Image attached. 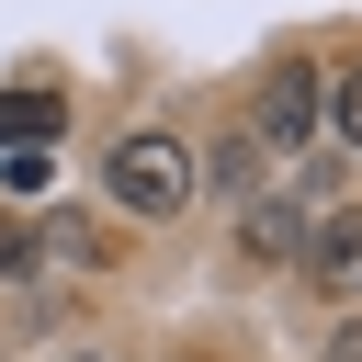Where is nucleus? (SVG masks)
Listing matches in <instances>:
<instances>
[{
	"label": "nucleus",
	"instance_id": "1",
	"mask_svg": "<svg viewBox=\"0 0 362 362\" xmlns=\"http://www.w3.org/2000/svg\"><path fill=\"white\" fill-rule=\"evenodd\" d=\"M102 181H113V204H124L136 226H170V215H192V192H204V158H192L181 136H124V147L102 158Z\"/></svg>",
	"mask_w": 362,
	"mask_h": 362
},
{
	"label": "nucleus",
	"instance_id": "2",
	"mask_svg": "<svg viewBox=\"0 0 362 362\" xmlns=\"http://www.w3.org/2000/svg\"><path fill=\"white\" fill-rule=\"evenodd\" d=\"M317 124H328V79H317L305 57H283V68L260 79V102H249V136H260V147H305Z\"/></svg>",
	"mask_w": 362,
	"mask_h": 362
},
{
	"label": "nucleus",
	"instance_id": "3",
	"mask_svg": "<svg viewBox=\"0 0 362 362\" xmlns=\"http://www.w3.org/2000/svg\"><path fill=\"white\" fill-rule=\"evenodd\" d=\"M305 283H328V294H362V204H328V215L305 226Z\"/></svg>",
	"mask_w": 362,
	"mask_h": 362
},
{
	"label": "nucleus",
	"instance_id": "4",
	"mask_svg": "<svg viewBox=\"0 0 362 362\" xmlns=\"http://www.w3.org/2000/svg\"><path fill=\"white\" fill-rule=\"evenodd\" d=\"M305 226H317V215H305L294 192H249V215H238V249H249V260H305Z\"/></svg>",
	"mask_w": 362,
	"mask_h": 362
},
{
	"label": "nucleus",
	"instance_id": "5",
	"mask_svg": "<svg viewBox=\"0 0 362 362\" xmlns=\"http://www.w3.org/2000/svg\"><path fill=\"white\" fill-rule=\"evenodd\" d=\"M0 136H11V147L57 136V90H11V102H0Z\"/></svg>",
	"mask_w": 362,
	"mask_h": 362
},
{
	"label": "nucleus",
	"instance_id": "6",
	"mask_svg": "<svg viewBox=\"0 0 362 362\" xmlns=\"http://www.w3.org/2000/svg\"><path fill=\"white\" fill-rule=\"evenodd\" d=\"M328 136H339V147H362V68H339V79H328Z\"/></svg>",
	"mask_w": 362,
	"mask_h": 362
},
{
	"label": "nucleus",
	"instance_id": "7",
	"mask_svg": "<svg viewBox=\"0 0 362 362\" xmlns=\"http://www.w3.org/2000/svg\"><path fill=\"white\" fill-rule=\"evenodd\" d=\"M11 272H34V238H23L11 215H0V283H11Z\"/></svg>",
	"mask_w": 362,
	"mask_h": 362
},
{
	"label": "nucleus",
	"instance_id": "8",
	"mask_svg": "<svg viewBox=\"0 0 362 362\" xmlns=\"http://www.w3.org/2000/svg\"><path fill=\"white\" fill-rule=\"evenodd\" d=\"M317 362H362V317H351V328H328V351H317Z\"/></svg>",
	"mask_w": 362,
	"mask_h": 362
}]
</instances>
